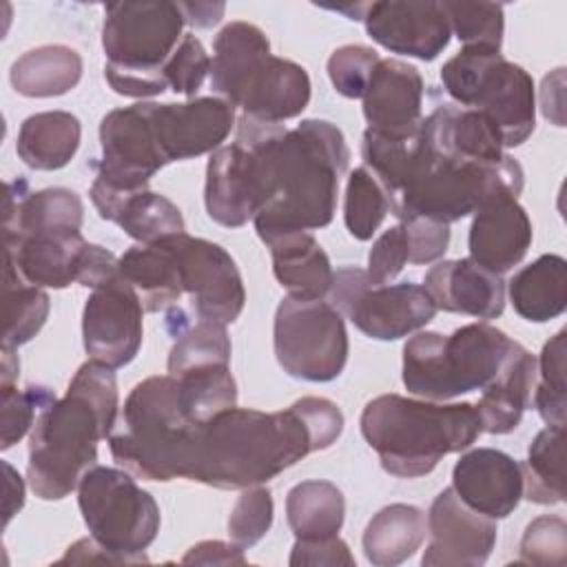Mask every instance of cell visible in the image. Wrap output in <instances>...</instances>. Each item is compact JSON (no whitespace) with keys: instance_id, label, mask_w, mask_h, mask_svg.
<instances>
[{"instance_id":"cell-1","label":"cell","mask_w":567,"mask_h":567,"mask_svg":"<svg viewBox=\"0 0 567 567\" xmlns=\"http://www.w3.org/2000/svg\"><path fill=\"white\" fill-rule=\"evenodd\" d=\"M341 432L343 414L323 396H301L279 412L235 405L193 425L179 478L217 489L261 485L303 456L330 447Z\"/></svg>"},{"instance_id":"cell-2","label":"cell","mask_w":567,"mask_h":567,"mask_svg":"<svg viewBox=\"0 0 567 567\" xmlns=\"http://www.w3.org/2000/svg\"><path fill=\"white\" fill-rule=\"evenodd\" d=\"M235 140L255 155L259 213L252 224L259 239L284 230H315L332 221L339 179L350 159L339 126L303 120L286 128L241 115Z\"/></svg>"},{"instance_id":"cell-3","label":"cell","mask_w":567,"mask_h":567,"mask_svg":"<svg viewBox=\"0 0 567 567\" xmlns=\"http://www.w3.org/2000/svg\"><path fill=\"white\" fill-rule=\"evenodd\" d=\"M120 394L113 368L86 361L73 374L66 394L53 399L35 419L29 439L27 481L42 501H60L78 489L97 465V443L111 436Z\"/></svg>"},{"instance_id":"cell-4","label":"cell","mask_w":567,"mask_h":567,"mask_svg":"<svg viewBox=\"0 0 567 567\" xmlns=\"http://www.w3.org/2000/svg\"><path fill=\"white\" fill-rule=\"evenodd\" d=\"M361 434L381 467L399 478L430 474L447 454L467 450L483 432L476 405L381 394L361 412Z\"/></svg>"},{"instance_id":"cell-5","label":"cell","mask_w":567,"mask_h":567,"mask_svg":"<svg viewBox=\"0 0 567 567\" xmlns=\"http://www.w3.org/2000/svg\"><path fill=\"white\" fill-rule=\"evenodd\" d=\"M525 173L505 155L498 162H470L436 148L425 133H414L403 179L390 202V213L403 221L427 217L441 224L476 213L496 193L520 195Z\"/></svg>"},{"instance_id":"cell-6","label":"cell","mask_w":567,"mask_h":567,"mask_svg":"<svg viewBox=\"0 0 567 567\" xmlns=\"http://www.w3.org/2000/svg\"><path fill=\"white\" fill-rule=\"evenodd\" d=\"M210 86L244 115L270 124L301 115L310 102L306 69L272 55L266 33L241 20L226 24L213 42Z\"/></svg>"},{"instance_id":"cell-7","label":"cell","mask_w":567,"mask_h":567,"mask_svg":"<svg viewBox=\"0 0 567 567\" xmlns=\"http://www.w3.org/2000/svg\"><path fill=\"white\" fill-rule=\"evenodd\" d=\"M503 330L476 321L452 334L416 332L403 346V385L427 401H450L489 385L518 350Z\"/></svg>"},{"instance_id":"cell-8","label":"cell","mask_w":567,"mask_h":567,"mask_svg":"<svg viewBox=\"0 0 567 567\" xmlns=\"http://www.w3.org/2000/svg\"><path fill=\"white\" fill-rule=\"evenodd\" d=\"M184 24L179 2L106 4L102 49L106 53L104 78L109 86L126 97L162 95L168 89L162 69L182 42Z\"/></svg>"},{"instance_id":"cell-9","label":"cell","mask_w":567,"mask_h":567,"mask_svg":"<svg viewBox=\"0 0 567 567\" xmlns=\"http://www.w3.org/2000/svg\"><path fill=\"white\" fill-rule=\"evenodd\" d=\"M195 423L184 414L177 381L155 374L137 383L122 408V430L111 432L109 450L115 463L144 481L179 478L186 439Z\"/></svg>"},{"instance_id":"cell-10","label":"cell","mask_w":567,"mask_h":567,"mask_svg":"<svg viewBox=\"0 0 567 567\" xmlns=\"http://www.w3.org/2000/svg\"><path fill=\"white\" fill-rule=\"evenodd\" d=\"M447 95L463 109L487 115L505 148L520 146L536 126L532 75L487 47H463L441 69Z\"/></svg>"},{"instance_id":"cell-11","label":"cell","mask_w":567,"mask_h":567,"mask_svg":"<svg viewBox=\"0 0 567 567\" xmlns=\"http://www.w3.org/2000/svg\"><path fill=\"white\" fill-rule=\"evenodd\" d=\"M78 505L100 545L135 565L148 563L144 549L159 532V507L131 472L93 465L78 485Z\"/></svg>"},{"instance_id":"cell-12","label":"cell","mask_w":567,"mask_h":567,"mask_svg":"<svg viewBox=\"0 0 567 567\" xmlns=\"http://www.w3.org/2000/svg\"><path fill=\"white\" fill-rule=\"evenodd\" d=\"M272 346L286 374L312 383L334 381L350 350L343 315L332 303L295 297L277 306Z\"/></svg>"},{"instance_id":"cell-13","label":"cell","mask_w":567,"mask_h":567,"mask_svg":"<svg viewBox=\"0 0 567 567\" xmlns=\"http://www.w3.org/2000/svg\"><path fill=\"white\" fill-rule=\"evenodd\" d=\"M332 306L357 330L377 341H396L421 330L436 315V303L425 286L403 281L372 286L361 268H339L330 288Z\"/></svg>"},{"instance_id":"cell-14","label":"cell","mask_w":567,"mask_h":567,"mask_svg":"<svg viewBox=\"0 0 567 567\" xmlns=\"http://www.w3.org/2000/svg\"><path fill=\"white\" fill-rule=\"evenodd\" d=\"M162 244L177 261L182 288L190 295L195 315L224 326L237 321L246 303V290L230 252L215 241L186 233L166 237Z\"/></svg>"},{"instance_id":"cell-15","label":"cell","mask_w":567,"mask_h":567,"mask_svg":"<svg viewBox=\"0 0 567 567\" xmlns=\"http://www.w3.org/2000/svg\"><path fill=\"white\" fill-rule=\"evenodd\" d=\"M102 157L93 162L95 184L115 193L148 188L151 177L166 166L162 159L144 104L109 111L100 122Z\"/></svg>"},{"instance_id":"cell-16","label":"cell","mask_w":567,"mask_h":567,"mask_svg":"<svg viewBox=\"0 0 567 567\" xmlns=\"http://www.w3.org/2000/svg\"><path fill=\"white\" fill-rule=\"evenodd\" d=\"M142 312L140 295L120 272L95 286L82 312L86 354L113 370L128 365L142 346Z\"/></svg>"},{"instance_id":"cell-17","label":"cell","mask_w":567,"mask_h":567,"mask_svg":"<svg viewBox=\"0 0 567 567\" xmlns=\"http://www.w3.org/2000/svg\"><path fill=\"white\" fill-rule=\"evenodd\" d=\"M142 104L166 164L215 153L235 126V106L213 95L182 104Z\"/></svg>"},{"instance_id":"cell-18","label":"cell","mask_w":567,"mask_h":567,"mask_svg":"<svg viewBox=\"0 0 567 567\" xmlns=\"http://www.w3.org/2000/svg\"><path fill=\"white\" fill-rule=\"evenodd\" d=\"M430 543L421 563L425 567H481L496 545L494 518L467 507L452 487H445L425 516Z\"/></svg>"},{"instance_id":"cell-19","label":"cell","mask_w":567,"mask_h":567,"mask_svg":"<svg viewBox=\"0 0 567 567\" xmlns=\"http://www.w3.org/2000/svg\"><path fill=\"white\" fill-rule=\"evenodd\" d=\"M361 20L377 44L423 62L443 53L452 38L443 7L434 0L372 2L365 4Z\"/></svg>"},{"instance_id":"cell-20","label":"cell","mask_w":567,"mask_h":567,"mask_svg":"<svg viewBox=\"0 0 567 567\" xmlns=\"http://www.w3.org/2000/svg\"><path fill=\"white\" fill-rule=\"evenodd\" d=\"M452 489L478 514L509 516L523 498V470L516 458L494 447L465 452L452 470Z\"/></svg>"},{"instance_id":"cell-21","label":"cell","mask_w":567,"mask_h":567,"mask_svg":"<svg viewBox=\"0 0 567 567\" xmlns=\"http://www.w3.org/2000/svg\"><path fill=\"white\" fill-rule=\"evenodd\" d=\"M532 221L512 193H496L476 213L467 235L470 259L503 275L518 266L532 246Z\"/></svg>"},{"instance_id":"cell-22","label":"cell","mask_w":567,"mask_h":567,"mask_svg":"<svg viewBox=\"0 0 567 567\" xmlns=\"http://www.w3.org/2000/svg\"><path fill=\"white\" fill-rule=\"evenodd\" d=\"M421 106L423 78L419 69L396 58H381L363 95L368 128L390 137H408L421 126Z\"/></svg>"},{"instance_id":"cell-23","label":"cell","mask_w":567,"mask_h":567,"mask_svg":"<svg viewBox=\"0 0 567 567\" xmlns=\"http://www.w3.org/2000/svg\"><path fill=\"white\" fill-rule=\"evenodd\" d=\"M206 213L226 228H239L259 210L257 173L252 151L235 140L210 153L204 186Z\"/></svg>"},{"instance_id":"cell-24","label":"cell","mask_w":567,"mask_h":567,"mask_svg":"<svg viewBox=\"0 0 567 567\" xmlns=\"http://www.w3.org/2000/svg\"><path fill=\"white\" fill-rule=\"evenodd\" d=\"M425 290L439 310L496 319L505 310V281L470 257L439 261L425 272Z\"/></svg>"},{"instance_id":"cell-25","label":"cell","mask_w":567,"mask_h":567,"mask_svg":"<svg viewBox=\"0 0 567 567\" xmlns=\"http://www.w3.org/2000/svg\"><path fill=\"white\" fill-rule=\"evenodd\" d=\"M89 241L80 230H44L4 239V255L18 272L40 288H66L80 279Z\"/></svg>"},{"instance_id":"cell-26","label":"cell","mask_w":567,"mask_h":567,"mask_svg":"<svg viewBox=\"0 0 567 567\" xmlns=\"http://www.w3.org/2000/svg\"><path fill=\"white\" fill-rule=\"evenodd\" d=\"M89 195L102 219L117 224L131 239L144 246L186 233L182 210L168 197L148 188L115 193L93 182Z\"/></svg>"},{"instance_id":"cell-27","label":"cell","mask_w":567,"mask_h":567,"mask_svg":"<svg viewBox=\"0 0 567 567\" xmlns=\"http://www.w3.org/2000/svg\"><path fill=\"white\" fill-rule=\"evenodd\" d=\"M84 221V204L69 188L29 190V184L18 177L7 182L2 230L4 239L44 230H80Z\"/></svg>"},{"instance_id":"cell-28","label":"cell","mask_w":567,"mask_h":567,"mask_svg":"<svg viewBox=\"0 0 567 567\" xmlns=\"http://www.w3.org/2000/svg\"><path fill=\"white\" fill-rule=\"evenodd\" d=\"M261 241L270 248L272 272L288 297L323 299L330 295L334 281L330 257L308 230H284Z\"/></svg>"},{"instance_id":"cell-29","label":"cell","mask_w":567,"mask_h":567,"mask_svg":"<svg viewBox=\"0 0 567 567\" xmlns=\"http://www.w3.org/2000/svg\"><path fill=\"white\" fill-rule=\"evenodd\" d=\"M536 385V359L529 350L518 346L503 372L483 388L476 403L483 432L509 434L518 427L523 412L532 408Z\"/></svg>"},{"instance_id":"cell-30","label":"cell","mask_w":567,"mask_h":567,"mask_svg":"<svg viewBox=\"0 0 567 567\" xmlns=\"http://www.w3.org/2000/svg\"><path fill=\"white\" fill-rule=\"evenodd\" d=\"M80 137L82 126L73 113L42 111L20 124L16 151L29 168L58 171L73 159Z\"/></svg>"},{"instance_id":"cell-31","label":"cell","mask_w":567,"mask_h":567,"mask_svg":"<svg viewBox=\"0 0 567 567\" xmlns=\"http://www.w3.org/2000/svg\"><path fill=\"white\" fill-rule=\"evenodd\" d=\"M514 310L534 323L556 319L567 308V261L560 255H540L509 279Z\"/></svg>"},{"instance_id":"cell-32","label":"cell","mask_w":567,"mask_h":567,"mask_svg":"<svg viewBox=\"0 0 567 567\" xmlns=\"http://www.w3.org/2000/svg\"><path fill=\"white\" fill-rule=\"evenodd\" d=\"M427 534L425 514L408 503L379 509L363 532V554L374 567H394L414 556Z\"/></svg>"},{"instance_id":"cell-33","label":"cell","mask_w":567,"mask_h":567,"mask_svg":"<svg viewBox=\"0 0 567 567\" xmlns=\"http://www.w3.org/2000/svg\"><path fill=\"white\" fill-rule=\"evenodd\" d=\"M82 58L66 44H42L22 53L9 71L11 86L24 97H58L78 86Z\"/></svg>"},{"instance_id":"cell-34","label":"cell","mask_w":567,"mask_h":567,"mask_svg":"<svg viewBox=\"0 0 567 567\" xmlns=\"http://www.w3.org/2000/svg\"><path fill=\"white\" fill-rule=\"evenodd\" d=\"M120 275L135 288L146 312L171 308L184 292L177 261L162 241L128 248L120 257Z\"/></svg>"},{"instance_id":"cell-35","label":"cell","mask_w":567,"mask_h":567,"mask_svg":"<svg viewBox=\"0 0 567 567\" xmlns=\"http://www.w3.org/2000/svg\"><path fill=\"white\" fill-rule=\"evenodd\" d=\"M286 518L295 538L337 536L346 518L343 492L330 481H301L286 496Z\"/></svg>"},{"instance_id":"cell-36","label":"cell","mask_w":567,"mask_h":567,"mask_svg":"<svg viewBox=\"0 0 567 567\" xmlns=\"http://www.w3.org/2000/svg\"><path fill=\"white\" fill-rule=\"evenodd\" d=\"M523 470V498L538 505L565 501V427H543L529 450Z\"/></svg>"},{"instance_id":"cell-37","label":"cell","mask_w":567,"mask_h":567,"mask_svg":"<svg viewBox=\"0 0 567 567\" xmlns=\"http://www.w3.org/2000/svg\"><path fill=\"white\" fill-rule=\"evenodd\" d=\"M175 312L179 321L173 332L175 343L168 352V374L177 377L210 365H230V337L224 323L199 317L190 323L186 321L184 310L175 308Z\"/></svg>"},{"instance_id":"cell-38","label":"cell","mask_w":567,"mask_h":567,"mask_svg":"<svg viewBox=\"0 0 567 567\" xmlns=\"http://www.w3.org/2000/svg\"><path fill=\"white\" fill-rule=\"evenodd\" d=\"M2 306H4V334L2 346L18 348L31 341L44 326L51 301L49 295L29 284L13 261L4 255V281H2Z\"/></svg>"},{"instance_id":"cell-39","label":"cell","mask_w":567,"mask_h":567,"mask_svg":"<svg viewBox=\"0 0 567 567\" xmlns=\"http://www.w3.org/2000/svg\"><path fill=\"white\" fill-rule=\"evenodd\" d=\"M173 377V374H171ZM184 414L193 423H206L224 410L237 405V383L230 365H210L175 377Z\"/></svg>"},{"instance_id":"cell-40","label":"cell","mask_w":567,"mask_h":567,"mask_svg":"<svg viewBox=\"0 0 567 567\" xmlns=\"http://www.w3.org/2000/svg\"><path fill=\"white\" fill-rule=\"evenodd\" d=\"M388 213L390 202L383 186L365 166L354 168L348 175L343 199V221L348 233L359 241H368L379 230Z\"/></svg>"},{"instance_id":"cell-41","label":"cell","mask_w":567,"mask_h":567,"mask_svg":"<svg viewBox=\"0 0 567 567\" xmlns=\"http://www.w3.org/2000/svg\"><path fill=\"white\" fill-rule=\"evenodd\" d=\"M565 352H567V330H558L540 352L536 361V385H534V408L547 425L565 427Z\"/></svg>"},{"instance_id":"cell-42","label":"cell","mask_w":567,"mask_h":567,"mask_svg":"<svg viewBox=\"0 0 567 567\" xmlns=\"http://www.w3.org/2000/svg\"><path fill=\"white\" fill-rule=\"evenodd\" d=\"M450 31L463 47H487L501 51L505 13L496 2H441Z\"/></svg>"},{"instance_id":"cell-43","label":"cell","mask_w":567,"mask_h":567,"mask_svg":"<svg viewBox=\"0 0 567 567\" xmlns=\"http://www.w3.org/2000/svg\"><path fill=\"white\" fill-rule=\"evenodd\" d=\"M55 399L49 388L0 385V450L16 445L35 423L38 414Z\"/></svg>"},{"instance_id":"cell-44","label":"cell","mask_w":567,"mask_h":567,"mask_svg":"<svg viewBox=\"0 0 567 567\" xmlns=\"http://www.w3.org/2000/svg\"><path fill=\"white\" fill-rule=\"evenodd\" d=\"M272 514L275 505L268 487L252 485L241 489L228 516L230 540L241 549H250L268 534L272 525Z\"/></svg>"},{"instance_id":"cell-45","label":"cell","mask_w":567,"mask_h":567,"mask_svg":"<svg viewBox=\"0 0 567 567\" xmlns=\"http://www.w3.org/2000/svg\"><path fill=\"white\" fill-rule=\"evenodd\" d=\"M379 53L365 44H343L328 58V75L334 91L350 100H363Z\"/></svg>"},{"instance_id":"cell-46","label":"cell","mask_w":567,"mask_h":567,"mask_svg":"<svg viewBox=\"0 0 567 567\" xmlns=\"http://www.w3.org/2000/svg\"><path fill=\"white\" fill-rule=\"evenodd\" d=\"M567 560V523L560 516L534 518L520 538V563L563 567Z\"/></svg>"},{"instance_id":"cell-47","label":"cell","mask_w":567,"mask_h":567,"mask_svg":"<svg viewBox=\"0 0 567 567\" xmlns=\"http://www.w3.org/2000/svg\"><path fill=\"white\" fill-rule=\"evenodd\" d=\"M162 73L173 93H182L188 100L195 97L206 75H210V55L195 33H184L182 42L166 60Z\"/></svg>"},{"instance_id":"cell-48","label":"cell","mask_w":567,"mask_h":567,"mask_svg":"<svg viewBox=\"0 0 567 567\" xmlns=\"http://www.w3.org/2000/svg\"><path fill=\"white\" fill-rule=\"evenodd\" d=\"M408 261H410V244H408L405 228L399 221L396 226H390L374 239L368 252L365 279L372 286L390 284Z\"/></svg>"},{"instance_id":"cell-49","label":"cell","mask_w":567,"mask_h":567,"mask_svg":"<svg viewBox=\"0 0 567 567\" xmlns=\"http://www.w3.org/2000/svg\"><path fill=\"white\" fill-rule=\"evenodd\" d=\"M401 224L410 244V264H430L443 257L450 244L447 224L427 217H408Z\"/></svg>"},{"instance_id":"cell-50","label":"cell","mask_w":567,"mask_h":567,"mask_svg":"<svg viewBox=\"0 0 567 567\" xmlns=\"http://www.w3.org/2000/svg\"><path fill=\"white\" fill-rule=\"evenodd\" d=\"M288 563L292 567H306V565H328V567H354V556L346 540L337 536L328 538H315V540H301L297 538L290 551Z\"/></svg>"},{"instance_id":"cell-51","label":"cell","mask_w":567,"mask_h":567,"mask_svg":"<svg viewBox=\"0 0 567 567\" xmlns=\"http://www.w3.org/2000/svg\"><path fill=\"white\" fill-rule=\"evenodd\" d=\"M184 565H246L244 549L237 547L233 540H202L193 545L184 558Z\"/></svg>"},{"instance_id":"cell-52","label":"cell","mask_w":567,"mask_h":567,"mask_svg":"<svg viewBox=\"0 0 567 567\" xmlns=\"http://www.w3.org/2000/svg\"><path fill=\"white\" fill-rule=\"evenodd\" d=\"M91 565V563H97V565H135L131 558L126 556H120L111 549H106L104 545H100L93 536H86V538H80L75 540L66 551L64 556L58 560V565Z\"/></svg>"},{"instance_id":"cell-53","label":"cell","mask_w":567,"mask_h":567,"mask_svg":"<svg viewBox=\"0 0 567 567\" xmlns=\"http://www.w3.org/2000/svg\"><path fill=\"white\" fill-rule=\"evenodd\" d=\"M563 78H565V69H556L551 75H545L543 80V89H540V109H543V115L547 120H551L556 126H565L563 122V102L556 100L563 97Z\"/></svg>"},{"instance_id":"cell-54","label":"cell","mask_w":567,"mask_h":567,"mask_svg":"<svg viewBox=\"0 0 567 567\" xmlns=\"http://www.w3.org/2000/svg\"><path fill=\"white\" fill-rule=\"evenodd\" d=\"M182 13L186 24L197 27V29H208L213 24H217L224 16V4H210V2H179Z\"/></svg>"},{"instance_id":"cell-55","label":"cell","mask_w":567,"mask_h":567,"mask_svg":"<svg viewBox=\"0 0 567 567\" xmlns=\"http://www.w3.org/2000/svg\"><path fill=\"white\" fill-rule=\"evenodd\" d=\"M4 474H7V498H4V525H9V520L13 518V514H18V509L24 505V483L20 478V474L9 465L2 463Z\"/></svg>"},{"instance_id":"cell-56","label":"cell","mask_w":567,"mask_h":567,"mask_svg":"<svg viewBox=\"0 0 567 567\" xmlns=\"http://www.w3.org/2000/svg\"><path fill=\"white\" fill-rule=\"evenodd\" d=\"M16 348L2 346V365H0V385H13L20 374V361L13 352Z\"/></svg>"}]
</instances>
